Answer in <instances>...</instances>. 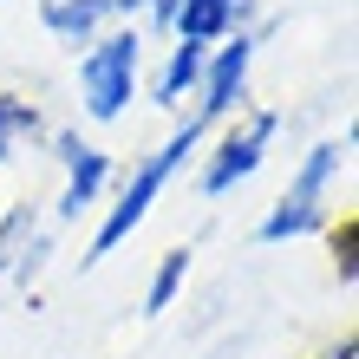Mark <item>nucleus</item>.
Here are the masks:
<instances>
[{
  "label": "nucleus",
  "mask_w": 359,
  "mask_h": 359,
  "mask_svg": "<svg viewBox=\"0 0 359 359\" xmlns=\"http://www.w3.org/2000/svg\"><path fill=\"white\" fill-rule=\"evenodd\" d=\"M144 92V27L118 20L79 53V111L92 124H118Z\"/></svg>",
  "instance_id": "obj_3"
},
{
  "label": "nucleus",
  "mask_w": 359,
  "mask_h": 359,
  "mask_svg": "<svg viewBox=\"0 0 359 359\" xmlns=\"http://www.w3.org/2000/svg\"><path fill=\"white\" fill-rule=\"evenodd\" d=\"M189 248H163L157 255V268H151V287H144V320H163V313L177 307V294H183V281H189Z\"/></svg>",
  "instance_id": "obj_10"
},
{
  "label": "nucleus",
  "mask_w": 359,
  "mask_h": 359,
  "mask_svg": "<svg viewBox=\"0 0 359 359\" xmlns=\"http://www.w3.org/2000/svg\"><path fill=\"white\" fill-rule=\"evenodd\" d=\"M255 46L262 39L255 33H229V39H216L209 46V59H203V79H196V98H189V118L196 124H229L242 111V98H248V72H255Z\"/></svg>",
  "instance_id": "obj_5"
},
{
  "label": "nucleus",
  "mask_w": 359,
  "mask_h": 359,
  "mask_svg": "<svg viewBox=\"0 0 359 359\" xmlns=\"http://www.w3.org/2000/svg\"><path fill=\"white\" fill-rule=\"evenodd\" d=\"M242 20H248V0H177L170 39H183V46H216V39L242 33Z\"/></svg>",
  "instance_id": "obj_7"
},
{
  "label": "nucleus",
  "mask_w": 359,
  "mask_h": 359,
  "mask_svg": "<svg viewBox=\"0 0 359 359\" xmlns=\"http://www.w3.org/2000/svg\"><path fill=\"white\" fill-rule=\"evenodd\" d=\"M274 131H281V111H274V104H255V111L242 104V111L229 118V124H216V144H209V151H196V157H203L196 189H203L209 203H216V196H229V189H242V183L268 163Z\"/></svg>",
  "instance_id": "obj_4"
},
{
  "label": "nucleus",
  "mask_w": 359,
  "mask_h": 359,
  "mask_svg": "<svg viewBox=\"0 0 359 359\" xmlns=\"http://www.w3.org/2000/svg\"><path fill=\"white\" fill-rule=\"evenodd\" d=\"M53 157H59V170H66L59 222H79V216H92V209H104V196H111V183H118V157L104 151V144L79 137V131H59L53 137Z\"/></svg>",
  "instance_id": "obj_6"
},
{
  "label": "nucleus",
  "mask_w": 359,
  "mask_h": 359,
  "mask_svg": "<svg viewBox=\"0 0 359 359\" xmlns=\"http://www.w3.org/2000/svg\"><path fill=\"white\" fill-rule=\"evenodd\" d=\"M170 13H177V0H118V20H144V27H163L170 33Z\"/></svg>",
  "instance_id": "obj_12"
},
{
  "label": "nucleus",
  "mask_w": 359,
  "mask_h": 359,
  "mask_svg": "<svg viewBox=\"0 0 359 359\" xmlns=\"http://www.w3.org/2000/svg\"><path fill=\"white\" fill-rule=\"evenodd\" d=\"M39 27L66 46H92L104 27H118V0H39Z\"/></svg>",
  "instance_id": "obj_8"
},
{
  "label": "nucleus",
  "mask_w": 359,
  "mask_h": 359,
  "mask_svg": "<svg viewBox=\"0 0 359 359\" xmlns=\"http://www.w3.org/2000/svg\"><path fill=\"white\" fill-rule=\"evenodd\" d=\"M346 151H353V131L320 137L301 157V170L287 177V189L268 203V216L255 222V242L262 248H281V242L313 236V229H333V203L327 196H333V183H340V170H346Z\"/></svg>",
  "instance_id": "obj_2"
},
{
  "label": "nucleus",
  "mask_w": 359,
  "mask_h": 359,
  "mask_svg": "<svg viewBox=\"0 0 359 359\" xmlns=\"http://www.w3.org/2000/svg\"><path fill=\"white\" fill-rule=\"evenodd\" d=\"M33 137H46V118H39L33 98L20 92H0V163H7L13 151H27Z\"/></svg>",
  "instance_id": "obj_11"
},
{
  "label": "nucleus",
  "mask_w": 359,
  "mask_h": 359,
  "mask_svg": "<svg viewBox=\"0 0 359 359\" xmlns=\"http://www.w3.org/2000/svg\"><path fill=\"white\" fill-rule=\"evenodd\" d=\"M203 59H209V46H183V39H170V59H163V72L151 79V104H157V111H183V98H196Z\"/></svg>",
  "instance_id": "obj_9"
},
{
  "label": "nucleus",
  "mask_w": 359,
  "mask_h": 359,
  "mask_svg": "<svg viewBox=\"0 0 359 359\" xmlns=\"http://www.w3.org/2000/svg\"><path fill=\"white\" fill-rule=\"evenodd\" d=\"M203 137H209V124H196L183 111V124L170 137L157 144V151H144L131 170H124V183H118V196L104 203V216H98V229H92V242H86V262H104V255H118L124 242L137 236L144 222H151V209L163 203V189H170L189 163H196V151H203Z\"/></svg>",
  "instance_id": "obj_1"
}]
</instances>
